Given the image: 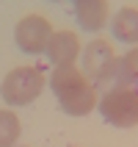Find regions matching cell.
Listing matches in <instances>:
<instances>
[{
    "instance_id": "obj_5",
    "label": "cell",
    "mask_w": 138,
    "mask_h": 147,
    "mask_svg": "<svg viewBox=\"0 0 138 147\" xmlns=\"http://www.w3.org/2000/svg\"><path fill=\"white\" fill-rule=\"evenodd\" d=\"M53 36V25H50L47 17L41 14H28L17 22V31H14V39L19 45V50L31 53V56H39L47 50V42Z\"/></svg>"
},
{
    "instance_id": "obj_3",
    "label": "cell",
    "mask_w": 138,
    "mask_h": 147,
    "mask_svg": "<svg viewBox=\"0 0 138 147\" xmlns=\"http://www.w3.org/2000/svg\"><path fill=\"white\" fill-rule=\"evenodd\" d=\"M99 111L116 128H133L138 125V89L130 86H113L99 100Z\"/></svg>"
},
{
    "instance_id": "obj_8",
    "label": "cell",
    "mask_w": 138,
    "mask_h": 147,
    "mask_svg": "<svg viewBox=\"0 0 138 147\" xmlns=\"http://www.w3.org/2000/svg\"><path fill=\"white\" fill-rule=\"evenodd\" d=\"M111 31L119 42L135 45L138 42V8H133V6L119 8L113 14V20H111Z\"/></svg>"
},
{
    "instance_id": "obj_7",
    "label": "cell",
    "mask_w": 138,
    "mask_h": 147,
    "mask_svg": "<svg viewBox=\"0 0 138 147\" xmlns=\"http://www.w3.org/2000/svg\"><path fill=\"white\" fill-rule=\"evenodd\" d=\"M75 17L86 31H99L108 22V3L105 0H77L75 3Z\"/></svg>"
},
{
    "instance_id": "obj_10",
    "label": "cell",
    "mask_w": 138,
    "mask_h": 147,
    "mask_svg": "<svg viewBox=\"0 0 138 147\" xmlns=\"http://www.w3.org/2000/svg\"><path fill=\"white\" fill-rule=\"evenodd\" d=\"M19 131L22 125L14 111H0V147H14L19 139Z\"/></svg>"
},
{
    "instance_id": "obj_9",
    "label": "cell",
    "mask_w": 138,
    "mask_h": 147,
    "mask_svg": "<svg viewBox=\"0 0 138 147\" xmlns=\"http://www.w3.org/2000/svg\"><path fill=\"white\" fill-rule=\"evenodd\" d=\"M116 86H130L138 89V47H133L130 53H124L122 58H116Z\"/></svg>"
},
{
    "instance_id": "obj_6",
    "label": "cell",
    "mask_w": 138,
    "mask_h": 147,
    "mask_svg": "<svg viewBox=\"0 0 138 147\" xmlns=\"http://www.w3.org/2000/svg\"><path fill=\"white\" fill-rule=\"evenodd\" d=\"M44 53L55 67H75V58L80 56V39L72 31H53Z\"/></svg>"
},
{
    "instance_id": "obj_2",
    "label": "cell",
    "mask_w": 138,
    "mask_h": 147,
    "mask_svg": "<svg viewBox=\"0 0 138 147\" xmlns=\"http://www.w3.org/2000/svg\"><path fill=\"white\" fill-rule=\"evenodd\" d=\"M44 92V75L36 67H17L3 78L0 94L8 106H28Z\"/></svg>"
},
{
    "instance_id": "obj_1",
    "label": "cell",
    "mask_w": 138,
    "mask_h": 147,
    "mask_svg": "<svg viewBox=\"0 0 138 147\" xmlns=\"http://www.w3.org/2000/svg\"><path fill=\"white\" fill-rule=\"evenodd\" d=\"M50 89L69 117H86L97 106V89L77 67H55L50 75Z\"/></svg>"
},
{
    "instance_id": "obj_4",
    "label": "cell",
    "mask_w": 138,
    "mask_h": 147,
    "mask_svg": "<svg viewBox=\"0 0 138 147\" xmlns=\"http://www.w3.org/2000/svg\"><path fill=\"white\" fill-rule=\"evenodd\" d=\"M116 53L108 39H94L83 50V75L94 86H105L116 78Z\"/></svg>"
}]
</instances>
